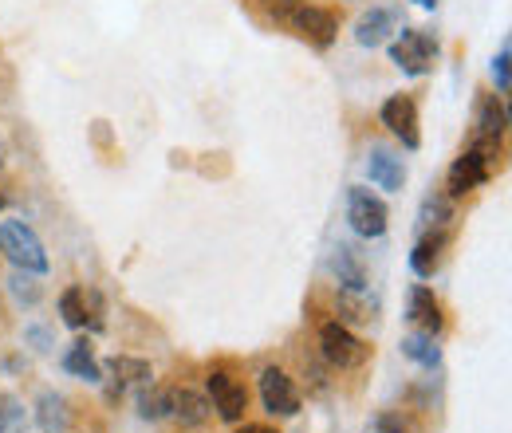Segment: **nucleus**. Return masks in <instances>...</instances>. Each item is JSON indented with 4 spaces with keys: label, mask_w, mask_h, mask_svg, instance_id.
<instances>
[{
    "label": "nucleus",
    "mask_w": 512,
    "mask_h": 433,
    "mask_svg": "<svg viewBox=\"0 0 512 433\" xmlns=\"http://www.w3.org/2000/svg\"><path fill=\"white\" fill-rule=\"evenodd\" d=\"M60 315H64L67 327H103V315H99V296L95 292H87V288H67L64 296H60Z\"/></svg>",
    "instance_id": "11"
},
{
    "label": "nucleus",
    "mask_w": 512,
    "mask_h": 433,
    "mask_svg": "<svg viewBox=\"0 0 512 433\" xmlns=\"http://www.w3.org/2000/svg\"><path fill=\"white\" fill-rule=\"evenodd\" d=\"M64 371L75 374V378H83V382H103V367H99V359H95V351H91L87 343H75V347L67 351Z\"/></svg>",
    "instance_id": "20"
},
{
    "label": "nucleus",
    "mask_w": 512,
    "mask_h": 433,
    "mask_svg": "<svg viewBox=\"0 0 512 433\" xmlns=\"http://www.w3.org/2000/svg\"><path fill=\"white\" fill-rule=\"evenodd\" d=\"M24 335H28V339H32V343H36V351H48V347H52V335H48V331H44V327H28V331H24Z\"/></svg>",
    "instance_id": "29"
},
{
    "label": "nucleus",
    "mask_w": 512,
    "mask_h": 433,
    "mask_svg": "<svg viewBox=\"0 0 512 433\" xmlns=\"http://www.w3.org/2000/svg\"><path fill=\"white\" fill-rule=\"evenodd\" d=\"M237 433H276V430H272V426H256V422H245V426H241Z\"/></svg>",
    "instance_id": "30"
},
{
    "label": "nucleus",
    "mask_w": 512,
    "mask_h": 433,
    "mask_svg": "<svg viewBox=\"0 0 512 433\" xmlns=\"http://www.w3.org/2000/svg\"><path fill=\"white\" fill-rule=\"evenodd\" d=\"M390 60L398 63L406 75H426L438 60V40L418 28H402V36L390 44Z\"/></svg>",
    "instance_id": "4"
},
{
    "label": "nucleus",
    "mask_w": 512,
    "mask_h": 433,
    "mask_svg": "<svg viewBox=\"0 0 512 433\" xmlns=\"http://www.w3.org/2000/svg\"><path fill=\"white\" fill-rule=\"evenodd\" d=\"M260 402H264V410L276 414V418L300 414V390H296V382L284 371H276V367L260 371Z\"/></svg>",
    "instance_id": "7"
},
{
    "label": "nucleus",
    "mask_w": 512,
    "mask_h": 433,
    "mask_svg": "<svg viewBox=\"0 0 512 433\" xmlns=\"http://www.w3.org/2000/svg\"><path fill=\"white\" fill-rule=\"evenodd\" d=\"M442 248H446V233H422L418 237V245L410 252V268H414V276H434L438 272V264H442Z\"/></svg>",
    "instance_id": "17"
},
{
    "label": "nucleus",
    "mask_w": 512,
    "mask_h": 433,
    "mask_svg": "<svg viewBox=\"0 0 512 433\" xmlns=\"http://www.w3.org/2000/svg\"><path fill=\"white\" fill-rule=\"evenodd\" d=\"M292 32H300L304 40H312L316 48H327L335 40V16L323 12V8H312V4H288L276 12Z\"/></svg>",
    "instance_id": "6"
},
{
    "label": "nucleus",
    "mask_w": 512,
    "mask_h": 433,
    "mask_svg": "<svg viewBox=\"0 0 512 433\" xmlns=\"http://www.w3.org/2000/svg\"><path fill=\"white\" fill-rule=\"evenodd\" d=\"M414 4H418V8H434L438 0H414Z\"/></svg>",
    "instance_id": "31"
},
{
    "label": "nucleus",
    "mask_w": 512,
    "mask_h": 433,
    "mask_svg": "<svg viewBox=\"0 0 512 433\" xmlns=\"http://www.w3.org/2000/svg\"><path fill=\"white\" fill-rule=\"evenodd\" d=\"M497 158H501V138H473L469 150L449 166L446 197H465L469 189L485 186L497 170Z\"/></svg>",
    "instance_id": "1"
},
{
    "label": "nucleus",
    "mask_w": 512,
    "mask_h": 433,
    "mask_svg": "<svg viewBox=\"0 0 512 433\" xmlns=\"http://www.w3.org/2000/svg\"><path fill=\"white\" fill-rule=\"evenodd\" d=\"M339 311H343V319H351V323H371L375 315H371V304L363 300V292H339Z\"/></svg>",
    "instance_id": "26"
},
{
    "label": "nucleus",
    "mask_w": 512,
    "mask_h": 433,
    "mask_svg": "<svg viewBox=\"0 0 512 433\" xmlns=\"http://www.w3.org/2000/svg\"><path fill=\"white\" fill-rule=\"evenodd\" d=\"M4 205H8V197H4V193H0V209H4Z\"/></svg>",
    "instance_id": "32"
},
{
    "label": "nucleus",
    "mask_w": 512,
    "mask_h": 433,
    "mask_svg": "<svg viewBox=\"0 0 512 433\" xmlns=\"http://www.w3.org/2000/svg\"><path fill=\"white\" fill-rule=\"evenodd\" d=\"M398 28H402L398 8H371V12H363L355 20V44L359 48H383Z\"/></svg>",
    "instance_id": "10"
},
{
    "label": "nucleus",
    "mask_w": 512,
    "mask_h": 433,
    "mask_svg": "<svg viewBox=\"0 0 512 433\" xmlns=\"http://www.w3.org/2000/svg\"><path fill=\"white\" fill-rule=\"evenodd\" d=\"M209 398L205 394H197V390H170V418H178L182 426H201L205 418H209Z\"/></svg>",
    "instance_id": "16"
},
{
    "label": "nucleus",
    "mask_w": 512,
    "mask_h": 433,
    "mask_svg": "<svg viewBox=\"0 0 512 433\" xmlns=\"http://www.w3.org/2000/svg\"><path fill=\"white\" fill-rule=\"evenodd\" d=\"M0 252L12 260V268L44 276L48 272V252L44 241L24 225V221H0Z\"/></svg>",
    "instance_id": "2"
},
{
    "label": "nucleus",
    "mask_w": 512,
    "mask_h": 433,
    "mask_svg": "<svg viewBox=\"0 0 512 433\" xmlns=\"http://www.w3.org/2000/svg\"><path fill=\"white\" fill-rule=\"evenodd\" d=\"M509 63H512V48L505 44L501 52H497V60H493V79H497V91L505 95L512 87V71H509Z\"/></svg>",
    "instance_id": "28"
},
{
    "label": "nucleus",
    "mask_w": 512,
    "mask_h": 433,
    "mask_svg": "<svg viewBox=\"0 0 512 433\" xmlns=\"http://www.w3.org/2000/svg\"><path fill=\"white\" fill-rule=\"evenodd\" d=\"M331 272L343 284V292H367V264H363V256H359L355 245H335Z\"/></svg>",
    "instance_id": "13"
},
{
    "label": "nucleus",
    "mask_w": 512,
    "mask_h": 433,
    "mask_svg": "<svg viewBox=\"0 0 512 433\" xmlns=\"http://www.w3.org/2000/svg\"><path fill=\"white\" fill-rule=\"evenodd\" d=\"M509 130V111L497 95H481L473 111V138H505Z\"/></svg>",
    "instance_id": "14"
},
{
    "label": "nucleus",
    "mask_w": 512,
    "mask_h": 433,
    "mask_svg": "<svg viewBox=\"0 0 512 433\" xmlns=\"http://www.w3.org/2000/svg\"><path fill=\"white\" fill-rule=\"evenodd\" d=\"M406 319L422 331V335H438L442 331V308H438V300H434V292L426 288V284H414L410 288V304H406Z\"/></svg>",
    "instance_id": "12"
},
{
    "label": "nucleus",
    "mask_w": 512,
    "mask_h": 433,
    "mask_svg": "<svg viewBox=\"0 0 512 433\" xmlns=\"http://www.w3.org/2000/svg\"><path fill=\"white\" fill-rule=\"evenodd\" d=\"M367 433H418V426H414L406 414H398V410H386V414H379V418L367 426Z\"/></svg>",
    "instance_id": "27"
},
{
    "label": "nucleus",
    "mask_w": 512,
    "mask_h": 433,
    "mask_svg": "<svg viewBox=\"0 0 512 433\" xmlns=\"http://www.w3.org/2000/svg\"><path fill=\"white\" fill-rule=\"evenodd\" d=\"M8 292H12L20 304H28V308H32V304H40V296H44V292H40V284L32 280V272H20V268L8 276Z\"/></svg>",
    "instance_id": "25"
},
{
    "label": "nucleus",
    "mask_w": 512,
    "mask_h": 433,
    "mask_svg": "<svg viewBox=\"0 0 512 433\" xmlns=\"http://www.w3.org/2000/svg\"><path fill=\"white\" fill-rule=\"evenodd\" d=\"M402 355H406L410 363L426 367V371H438V367H442V351L434 347V335H422V331H414V335L402 339Z\"/></svg>",
    "instance_id": "19"
},
{
    "label": "nucleus",
    "mask_w": 512,
    "mask_h": 433,
    "mask_svg": "<svg viewBox=\"0 0 512 433\" xmlns=\"http://www.w3.org/2000/svg\"><path fill=\"white\" fill-rule=\"evenodd\" d=\"M24 426H28L24 406H20L12 394L0 390V433H24Z\"/></svg>",
    "instance_id": "24"
},
{
    "label": "nucleus",
    "mask_w": 512,
    "mask_h": 433,
    "mask_svg": "<svg viewBox=\"0 0 512 433\" xmlns=\"http://www.w3.org/2000/svg\"><path fill=\"white\" fill-rule=\"evenodd\" d=\"M449 221H453V197H446V193H430V197L422 201L418 229H422V233H446Z\"/></svg>",
    "instance_id": "18"
},
{
    "label": "nucleus",
    "mask_w": 512,
    "mask_h": 433,
    "mask_svg": "<svg viewBox=\"0 0 512 433\" xmlns=\"http://www.w3.org/2000/svg\"><path fill=\"white\" fill-rule=\"evenodd\" d=\"M36 418H40V430L44 433H64L67 430V402L60 394L44 390L40 402H36Z\"/></svg>",
    "instance_id": "21"
},
{
    "label": "nucleus",
    "mask_w": 512,
    "mask_h": 433,
    "mask_svg": "<svg viewBox=\"0 0 512 433\" xmlns=\"http://www.w3.org/2000/svg\"><path fill=\"white\" fill-rule=\"evenodd\" d=\"M320 351H323V359H327L331 367H339V371H355V367H363V363L371 359V347H367L351 327H343V323H323Z\"/></svg>",
    "instance_id": "3"
},
{
    "label": "nucleus",
    "mask_w": 512,
    "mask_h": 433,
    "mask_svg": "<svg viewBox=\"0 0 512 433\" xmlns=\"http://www.w3.org/2000/svg\"><path fill=\"white\" fill-rule=\"evenodd\" d=\"M138 414L146 422L170 418V390H138Z\"/></svg>",
    "instance_id": "23"
},
{
    "label": "nucleus",
    "mask_w": 512,
    "mask_h": 433,
    "mask_svg": "<svg viewBox=\"0 0 512 433\" xmlns=\"http://www.w3.org/2000/svg\"><path fill=\"white\" fill-rule=\"evenodd\" d=\"M347 221H351V229H355L359 237L375 241V237L386 233L390 213H386L383 197H375L371 189H363V186H351L347 189Z\"/></svg>",
    "instance_id": "5"
},
{
    "label": "nucleus",
    "mask_w": 512,
    "mask_h": 433,
    "mask_svg": "<svg viewBox=\"0 0 512 433\" xmlns=\"http://www.w3.org/2000/svg\"><path fill=\"white\" fill-rule=\"evenodd\" d=\"M367 178L379 189H390V193H394V189H402V182H406V166H402V158H394L390 150L375 146L371 158H367Z\"/></svg>",
    "instance_id": "15"
},
{
    "label": "nucleus",
    "mask_w": 512,
    "mask_h": 433,
    "mask_svg": "<svg viewBox=\"0 0 512 433\" xmlns=\"http://www.w3.org/2000/svg\"><path fill=\"white\" fill-rule=\"evenodd\" d=\"M209 394H213L217 418L229 422V426H241V418H245V410H249V390H245L237 378H229L225 371H213L209 374Z\"/></svg>",
    "instance_id": "8"
},
{
    "label": "nucleus",
    "mask_w": 512,
    "mask_h": 433,
    "mask_svg": "<svg viewBox=\"0 0 512 433\" xmlns=\"http://www.w3.org/2000/svg\"><path fill=\"white\" fill-rule=\"evenodd\" d=\"M383 126L406 146V150H418L422 146V130H418V107L410 95H394L383 103Z\"/></svg>",
    "instance_id": "9"
},
{
    "label": "nucleus",
    "mask_w": 512,
    "mask_h": 433,
    "mask_svg": "<svg viewBox=\"0 0 512 433\" xmlns=\"http://www.w3.org/2000/svg\"><path fill=\"white\" fill-rule=\"evenodd\" d=\"M107 371L115 374V382L123 386V382H138V386H146L154 371H150V363L146 359H130V355H115L111 363H107Z\"/></svg>",
    "instance_id": "22"
}]
</instances>
